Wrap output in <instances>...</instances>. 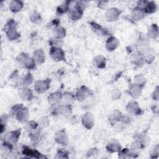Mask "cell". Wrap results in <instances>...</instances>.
Segmentation results:
<instances>
[{"label": "cell", "mask_w": 159, "mask_h": 159, "mask_svg": "<svg viewBox=\"0 0 159 159\" xmlns=\"http://www.w3.org/2000/svg\"><path fill=\"white\" fill-rule=\"evenodd\" d=\"M16 22L13 19H9L5 25L6 35L11 40H14L20 37V34L16 30Z\"/></svg>", "instance_id": "cell-1"}, {"label": "cell", "mask_w": 159, "mask_h": 159, "mask_svg": "<svg viewBox=\"0 0 159 159\" xmlns=\"http://www.w3.org/2000/svg\"><path fill=\"white\" fill-rule=\"evenodd\" d=\"M17 61L19 65L29 69H32L35 67V60L29 57L27 54L22 53L17 57Z\"/></svg>", "instance_id": "cell-2"}, {"label": "cell", "mask_w": 159, "mask_h": 159, "mask_svg": "<svg viewBox=\"0 0 159 159\" xmlns=\"http://www.w3.org/2000/svg\"><path fill=\"white\" fill-rule=\"evenodd\" d=\"M81 2H79L75 8L74 9L70 10L69 12V17L73 20H76L80 18H81V17L83 15V7L81 4Z\"/></svg>", "instance_id": "cell-3"}, {"label": "cell", "mask_w": 159, "mask_h": 159, "mask_svg": "<svg viewBox=\"0 0 159 159\" xmlns=\"http://www.w3.org/2000/svg\"><path fill=\"white\" fill-rule=\"evenodd\" d=\"M50 54L53 60L59 61L65 60L64 53L61 49L56 47H53L50 49Z\"/></svg>", "instance_id": "cell-4"}, {"label": "cell", "mask_w": 159, "mask_h": 159, "mask_svg": "<svg viewBox=\"0 0 159 159\" xmlns=\"http://www.w3.org/2000/svg\"><path fill=\"white\" fill-rule=\"evenodd\" d=\"M50 82V80H49L48 79L45 81H38L36 82L34 86V88L37 93H42L48 89V88H49Z\"/></svg>", "instance_id": "cell-5"}, {"label": "cell", "mask_w": 159, "mask_h": 159, "mask_svg": "<svg viewBox=\"0 0 159 159\" xmlns=\"http://www.w3.org/2000/svg\"><path fill=\"white\" fill-rule=\"evenodd\" d=\"M20 134V130L18 129L16 131H12L6 134L4 136V140L8 143H15L17 141Z\"/></svg>", "instance_id": "cell-6"}, {"label": "cell", "mask_w": 159, "mask_h": 159, "mask_svg": "<svg viewBox=\"0 0 159 159\" xmlns=\"http://www.w3.org/2000/svg\"><path fill=\"white\" fill-rule=\"evenodd\" d=\"M22 153L25 155H27L29 157H34V158H40L41 157V153H39L38 151L35 150H33L32 148H30L29 147H24L23 148V150H22Z\"/></svg>", "instance_id": "cell-7"}, {"label": "cell", "mask_w": 159, "mask_h": 159, "mask_svg": "<svg viewBox=\"0 0 159 159\" xmlns=\"http://www.w3.org/2000/svg\"><path fill=\"white\" fill-rule=\"evenodd\" d=\"M55 140L61 145H66L67 136L63 130L58 132L55 135Z\"/></svg>", "instance_id": "cell-8"}, {"label": "cell", "mask_w": 159, "mask_h": 159, "mask_svg": "<svg viewBox=\"0 0 159 159\" xmlns=\"http://www.w3.org/2000/svg\"><path fill=\"white\" fill-rule=\"evenodd\" d=\"M17 120L20 122H24L27 120L28 117V110L26 107H22L16 114Z\"/></svg>", "instance_id": "cell-9"}, {"label": "cell", "mask_w": 159, "mask_h": 159, "mask_svg": "<svg viewBox=\"0 0 159 159\" xmlns=\"http://www.w3.org/2000/svg\"><path fill=\"white\" fill-rule=\"evenodd\" d=\"M120 11L116 8H111L106 13V17L108 20H114L117 19Z\"/></svg>", "instance_id": "cell-10"}, {"label": "cell", "mask_w": 159, "mask_h": 159, "mask_svg": "<svg viewBox=\"0 0 159 159\" xmlns=\"http://www.w3.org/2000/svg\"><path fill=\"white\" fill-rule=\"evenodd\" d=\"M83 125L88 129H91L93 127L94 120L91 114L88 113L84 116L83 118Z\"/></svg>", "instance_id": "cell-11"}, {"label": "cell", "mask_w": 159, "mask_h": 159, "mask_svg": "<svg viewBox=\"0 0 159 159\" xmlns=\"http://www.w3.org/2000/svg\"><path fill=\"white\" fill-rule=\"evenodd\" d=\"M119 41L117 39H116L114 37H110L106 43V47L108 50L112 51L116 48V47L118 46Z\"/></svg>", "instance_id": "cell-12"}, {"label": "cell", "mask_w": 159, "mask_h": 159, "mask_svg": "<svg viewBox=\"0 0 159 159\" xmlns=\"http://www.w3.org/2000/svg\"><path fill=\"white\" fill-rule=\"evenodd\" d=\"M127 108L129 112L134 114L135 115L140 114V109L138 107L137 103L135 102H130V103H129Z\"/></svg>", "instance_id": "cell-13"}, {"label": "cell", "mask_w": 159, "mask_h": 159, "mask_svg": "<svg viewBox=\"0 0 159 159\" xmlns=\"http://www.w3.org/2000/svg\"><path fill=\"white\" fill-rule=\"evenodd\" d=\"M34 60H36L39 63L41 64L45 61V57L43 52L42 50H37L34 52Z\"/></svg>", "instance_id": "cell-14"}, {"label": "cell", "mask_w": 159, "mask_h": 159, "mask_svg": "<svg viewBox=\"0 0 159 159\" xmlns=\"http://www.w3.org/2000/svg\"><path fill=\"white\" fill-rule=\"evenodd\" d=\"M106 148L107 150L110 152H117L120 150V145L117 140L113 139L110 142H109Z\"/></svg>", "instance_id": "cell-15"}, {"label": "cell", "mask_w": 159, "mask_h": 159, "mask_svg": "<svg viewBox=\"0 0 159 159\" xmlns=\"http://www.w3.org/2000/svg\"><path fill=\"white\" fill-rule=\"evenodd\" d=\"M23 7V3L22 1H12L9 6V8L12 12H16L19 11Z\"/></svg>", "instance_id": "cell-16"}, {"label": "cell", "mask_w": 159, "mask_h": 159, "mask_svg": "<svg viewBox=\"0 0 159 159\" xmlns=\"http://www.w3.org/2000/svg\"><path fill=\"white\" fill-rule=\"evenodd\" d=\"M19 96L24 100H30L32 96V93L29 89L22 88L19 91Z\"/></svg>", "instance_id": "cell-17"}, {"label": "cell", "mask_w": 159, "mask_h": 159, "mask_svg": "<svg viewBox=\"0 0 159 159\" xmlns=\"http://www.w3.org/2000/svg\"><path fill=\"white\" fill-rule=\"evenodd\" d=\"M88 95V90L85 86H82L77 93V98L79 101L84 99Z\"/></svg>", "instance_id": "cell-18"}, {"label": "cell", "mask_w": 159, "mask_h": 159, "mask_svg": "<svg viewBox=\"0 0 159 159\" xmlns=\"http://www.w3.org/2000/svg\"><path fill=\"white\" fill-rule=\"evenodd\" d=\"M90 24H91L92 28L93 29V30H94L96 32H97L98 34H102V35L106 34L107 31H106L105 29H103L101 25H99V24H96V23L94 22H90Z\"/></svg>", "instance_id": "cell-19"}, {"label": "cell", "mask_w": 159, "mask_h": 159, "mask_svg": "<svg viewBox=\"0 0 159 159\" xmlns=\"http://www.w3.org/2000/svg\"><path fill=\"white\" fill-rule=\"evenodd\" d=\"M94 63L98 68H102L105 66V58L102 56H98L94 59Z\"/></svg>", "instance_id": "cell-20"}, {"label": "cell", "mask_w": 159, "mask_h": 159, "mask_svg": "<svg viewBox=\"0 0 159 159\" xmlns=\"http://www.w3.org/2000/svg\"><path fill=\"white\" fill-rule=\"evenodd\" d=\"M61 97V93H55L53 94H52L49 97H48V102L49 103L53 104L58 102Z\"/></svg>", "instance_id": "cell-21"}, {"label": "cell", "mask_w": 159, "mask_h": 159, "mask_svg": "<svg viewBox=\"0 0 159 159\" xmlns=\"http://www.w3.org/2000/svg\"><path fill=\"white\" fill-rule=\"evenodd\" d=\"M143 16V11L141 9H140L137 7V8L134 9V11L132 12V17H133L134 19H135L136 20H139Z\"/></svg>", "instance_id": "cell-22"}, {"label": "cell", "mask_w": 159, "mask_h": 159, "mask_svg": "<svg viewBox=\"0 0 159 159\" xmlns=\"http://www.w3.org/2000/svg\"><path fill=\"white\" fill-rule=\"evenodd\" d=\"M69 1H66L60 6H59L57 8V14L61 15L65 12H66L68 9V5H69Z\"/></svg>", "instance_id": "cell-23"}, {"label": "cell", "mask_w": 159, "mask_h": 159, "mask_svg": "<svg viewBox=\"0 0 159 159\" xmlns=\"http://www.w3.org/2000/svg\"><path fill=\"white\" fill-rule=\"evenodd\" d=\"M157 9V6L155 4V3L153 1L152 2H148L147 5L146 6V7H145V9H143V11H145V12H146L147 13H152L153 12H155Z\"/></svg>", "instance_id": "cell-24"}, {"label": "cell", "mask_w": 159, "mask_h": 159, "mask_svg": "<svg viewBox=\"0 0 159 159\" xmlns=\"http://www.w3.org/2000/svg\"><path fill=\"white\" fill-rule=\"evenodd\" d=\"M148 36H150L151 38H156L158 35V27L156 25V24H153L150 29L148 30Z\"/></svg>", "instance_id": "cell-25"}, {"label": "cell", "mask_w": 159, "mask_h": 159, "mask_svg": "<svg viewBox=\"0 0 159 159\" xmlns=\"http://www.w3.org/2000/svg\"><path fill=\"white\" fill-rule=\"evenodd\" d=\"M30 19H31V21L34 23H35V24H38L39 22H41L42 20V18H41V16H40V14L37 12H34L31 15H30Z\"/></svg>", "instance_id": "cell-26"}, {"label": "cell", "mask_w": 159, "mask_h": 159, "mask_svg": "<svg viewBox=\"0 0 159 159\" xmlns=\"http://www.w3.org/2000/svg\"><path fill=\"white\" fill-rule=\"evenodd\" d=\"M54 33L57 36V37H58V39H60L65 36V29H63V27H58L55 29Z\"/></svg>", "instance_id": "cell-27"}, {"label": "cell", "mask_w": 159, "mask_h": 159, "mask_svg": "<svg viewBox=\"0 0 159 159\" xmlns=\"http://www.w3.org/2000/svg\"><path fill=\"white\" fill-rule=\"evenodd\" d=\"M32 76L30 73H28L22 80V84L23 85H29L32 82Z\"/></svg>", "instance_id": "cell-28"}, {"label": "cell", "mask_w": 159, "mask_h": 159, "mask_svg": "<svg viewBox=\"0 0 159 159\" xmlns=\"http://www.w3.org/2000/svg\"><path fill=\"white\" fill-rule=\"evenodd\" d=\"M140 89L137 87L136 85H135L134 86H133L131 89H130V93H131V95L134 97V98H136L137 96H139L140 94Z\"/></svg>", "instance_id": "cell-29"}, {"label": "cell", "mask_w": 159, "mask_h": 159, "mask_svg": "<svg viewBox=\"0 0 159 159\" xmlns=\"http://www.w3.org/2000/svg\"><path fill=\"white\" fill-rule=\"evenodd\" d=\"M61 40L60 39L57 38H52L49 40V43L50 45H60L61 43Z\"/></svg>", "instance_id": "cell-30"}]
</instances>
